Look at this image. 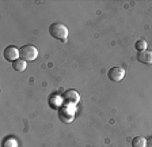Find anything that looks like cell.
Masks as SVG:
<instances>
[{"mask_svg":"<svg viewBox=\"0 0 152 147\" xmlns=\"http://www.w3.org/2000/svg\"><path fill=\"white\" fill-rule=\"evenodd\" d=\"M49 34L53 37V38L58 40L61 42H66L68 41V27H66L64 23H52L50 27H49Z\"/></svg>","mask_w":152,"mask_h":147,"instance_id":"obj_1","label":"cell"},{"mask_svg":"<svg viewBox=\"0 0 152 147\" xmlns=\"http://www.w3.org/2000/svg\"><path fill=\"white\" fill-rule=\"evenodd\" d=\"M75 108L76 105L73 104H63L57 112H58V118L63 123H72L75 118Z\"/></svg>","mask_w":152,"mask_h":147,"instance_id":"obj_2","label":"cell"},{"mask_svg":"<svg viewBox=\"0 0 152 147\" xmlns=\"http://www.w3.org/2000/svg\"><path fill=\"white\" fill-rule=\"evenodd\" d=\"M20 59L25 61H34L38 57V49L34 45H23L22 48H19Z\"/></svg>","mask_w":152,"mask_h":147,"instance_id":"obj_3","label":"cell"},{"mask_svg":"<svg viewBox=\"0 0 152 147\" xmlns=\"http://www.w3.org/2000/svg\"><path fill=\"white\" fill-rule=\"evenodd\" d=\"M3 56H4V59H6L7 61H10V63H14L15 60L20 59L19 49L16 48V46H14V45H10V46H7V48L4 49V51H3Z\"/></svg>","mask_w":152,"mask_h":147,"instance_id":"obj_4","label":"cell"},{"mask_svg":"<svg viewBox=\"0 0 152 147\" xmlns=\"http://www.w3.org/2000/svg\"><path fill=\"white\" fill-rule=\"evenodd\" d=\"M107 76L111 82H121L125 78V70L121 67H113L107 72Z\"/></svg>","mask_w":152,"mask_h":147,"instance_id":"obj_5","label":"cell"},{"mask_svg":"<svg viewBox=\"0 0 152 147\" xmlns=\"http://www.w3.org/2000/svg\"><path fill=\"white\" fill-rule=\"evenodd\" d=\"M63 99L65 101V104H79L80 101V94L76 91V90H66L63 96Z\"/></svg>","mask_w":152,"mask_h":147,"instance_id":"obj_6","label":"cell"},{"mask_svg":"<svg viewBox=\"0 0 152 147\" xmlns=\"http://www.w3.org/2000/svg\"><path fill=\"white\" fill-rule=\"evenodd\" d=\"M137 60L144 64H152V51H142L137 53Z\"/></svg>","mask_w":152,"mask_h":147,"instance_id":"obj_7","label":"cell"},{"mask_svg":"<svg viewBox=\"0 0 152 147\" xmlns=\"http://www.w3.org/2000/svg\"><path fill=\"white\" fill-rule=\"evenodd\" d=\"M49 104H50V108H53V109H58L63 106V98H61L60 96H56V94H53V96L50 97V99H49Z\"/></svg>","mask_w":152,"mask_h":147,"instance_id":"obj_8","label":"cell"},{"mask_svg":"<svg viewBox=\"0 0 152 147\" xmlns=\"http://www.w3.org/2000/svg\"><path fill=\"white\" fill-rule=\"evenodd\" d=\"M12 68L15 71H18V72H23L27 68V61L22 60V59H18V60H15L12 63Z\"/></svg>","mask_w":152,"mask_h":147,"instance_id":"obj_9","label":"cell"},{"mask_svg":"<svg viewBox=\"0 0 152 147\" xmlns=\"http://www.w3.org/2000/svg\"><path fill=\"white\" fill-rule=\"evenodd\" d=\"M132 147H147V139L142 136H134L132 139Z\"/></svg>","mask_w":152,"mask_h":147,"instance_id":"obj_10","label":"cell"},{"mask_svg":"<svg viewBox=\"0 0 152 147\" xmlns=\"http://www.w3.org/2000/svg\"><path fill=\"white\" fill-rule=\"evenodd\" d=\"M3 147H18V142L15 140V137L10 135L3 139Z\"/></svg>","mask_w":152,"mask_h":147,"instance_id":"obj_11","label":"cell"},{"mask_svg":"<svg viewBox=\"0 0 152 147\" xmlns=\"http://www.w3.org/2000/svg\"><path fill=\"white\" fill-rule=\"evenodd\" d=\"M147 46H148V44H147L145 40H139V41H136V44H134V48L139 52L147 51Z\"/></svg>","mask_w":152,"mask_h":147,"instance_id":"obj_12","label":"cell"},{"mask_svg":"<svg viewBox=\"0 0 152 147\" xmlns=\"http://www.w3.org/2000/svg\"><path fill=\"white\" fill-rule=\"evenodd\" d=\"M147 147H152V136H149L147 139Z\"/></svg>","mask_w":152,"mask_h":147,"instance_id":"obj_13","label":"cell"}]
</instances>
